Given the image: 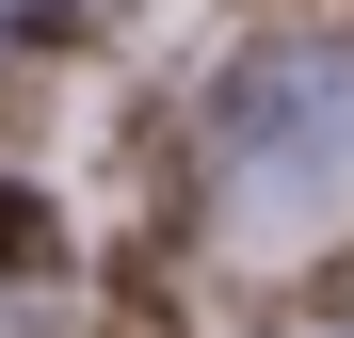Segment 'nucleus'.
<instances>
[{
    "label": "nucleus",
    "instance_id": "f257e3e1",
    "mask_svg": "<svg viewBox=\"0 0 354 338\" xmlns=\"http://www.w3.org/2000/svg\"><path fill=\"white\" fill-rule=\"evenodd\" d=\"M209 209L242 242H322L354 209V32H290L258 48L209 113Z\"/></svg>",
    "mask_w": 354,
    "mask_h": 338
},
{
    "label": "nucleus",
    "instance_id": "f03ea898",
    "mask_svg": "<svg viewBox=\"0 0 354 338\" xmlns=\"http://www.w3.org/2000/svg\"><path fill=\"white\" fill-rule=\"evenodd\" d=\"M17 17H65V0H0V32H17Z\"/></svg>",
    "mask_w": 354,
    "mask_h": 338
},
{
    "label": "nucleus",
    "instance_id": "7ed1b4c3",
    "mask_svg": "<svg viewBox=\"0 0 354 338\" xmlns=\"http://www.w3.org/2000/svg\"><path fill=\"white\" fill-rule=\"evenodd\" d=\"M338 338H354V322H338Z\"/></svg>",
    "mask_w": 354,
    "mask_h": 338
}]
</instances>
